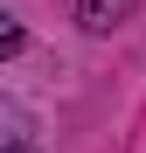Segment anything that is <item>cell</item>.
I'll use <instances>...</instances> for the list:
<instances>
[{
	"label": "cell",
	"instance_id": "cell-1",
	"mask_svg": "<svg viewBox=\"0 0 146 153\" xmlns=\"http://www.w3.org/2000/svg\"><path fill=\"white\" fill-rule=\"evenodd\" d=\"M139 14V0H77V28L84 35H111Z\"/></svg>",
	"mask_w": 146,
	"mask_h": 153
},
{
	"label": "cell",
	"instance_id": "cell-2",
	"mask_svg": "<svg viewBox=\"0 0 146 153\" xmlns=\"http://www.w3.org/2000/svg\"><path fill=\"white\" fill-rule=\"evenodd\" d=\"M14 49H21V21H14V14H0V56H14Z\"/></svg>",
	"mask_w": 146,
	"mask_h": 153
},
{
	"label": "cell",
	"instance_id": "cell-3",
	"mask_svg": "<svg viewBox=\"0 0 146 153\" xmlns=\"http://www.w3.org/2000/svg\"><path fill=\"white\" fill-rule=\"evenodd\" d=\"M0 153H28V146H0Z\"/></svg>",
	"mask_w": 146,
	"mask_h": 153
}]
</instances>
